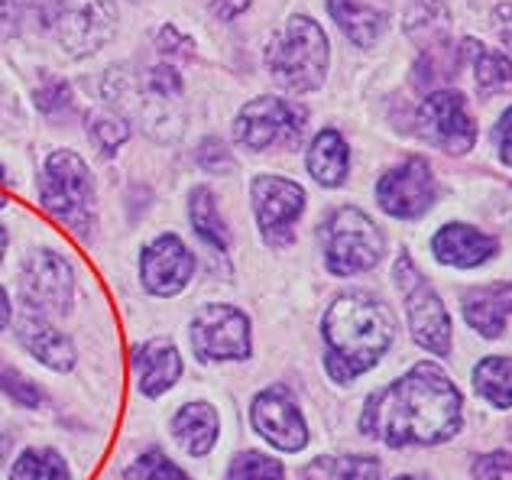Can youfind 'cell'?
<instances>
[{
	"mask_svg": "<svg viewBox=\"0 0 512 480\" xmlns=\"http://www.w3.org/2000/svg\"><path fill=\"white\" fill-rule=\"evenodd\" d=\"M461 429V393L435 364H415L406 377L373 393L360 412V432L389 448L441 445Z\"/></svg>",
	"mask_w": 512,
	"mask_h": 480,
	"instance_id": "1",
	"label": "cell"
},
{
	"mask_svg": "<svg viewBox=\"0 0 512 480\" xmlns=\"http://www.w3.org/2000/svg\"><path fill=\"white\" fill-rule=\"evenodd\" d=\"M321 335H325L328 344V377L338 383H350L380 364L396 331L393 318L380 302L360 296V292H347V296H338L328 305Z\"/></svg>",
	"mask_w": 512,
	"mask_h": 480,
	"instance_id": "2",
	"label": "cell"
},
{
	"mask_svg": "<svg viewBox=\"0 0 512 480\" xmlns=\"http://www.w3.org/2000/svg\"><path fill=\"white\" fill-rule=\"evenodd\" d=\"M328 59V36L305 13H292L266 46L269 75L282 91H292V95H312L325 85Z\"/></svg>",
	"mask_w": 512,
	"mask_h": 480,
	"instance_id": "3",
	"label": "cell"
},
{
	"mask_svg": "<svg viewBox=\"0 0 512 480\" xmlns=\"http://www.w3.org/2000/svg\"><path fill=\"white\" fill-rule=\"evenodd\" d=\"M39 202L69 231L88 234L94 221V176L85 159L72 150L49 153L39 172Z\"/></svg>",
	"mask_w": 512,
	"mask_h": 480,
	"instance_id": "4",
	"label": "cell"
},
{
	"mask_svg": "<svg viewBox=\"0 0 512 480\" xmlns=\"http://www.w3.org/2000/svg\"><path fill=\"white\" fill-rule=\"evenodd\" d=\"M321 253H325V266L334 276H357L373 270L383 260L386 240L383 231L376 228L370 215L360 208H338L325 218L318 228Z\"/></svg>",
	"mask_w": 512,
	"mask_h": 480,
	"instance_id": "5",
	"label": "cell"
},
{
	"mask_svg": "<svg viewBox=\"0 0 512 480\" xmlns=\"http://www.w3.org/2000/svg\"><path fill=\"white\" fill-rule=\"evenodd\" d=\"M308 114L279 95H260L247 101L234 117V143H240L250 153H266L273 146L295 150L305 133Z\"/></svg>",
	"mask_w": 512,
	"mask_h": 480,
	"instance_id": "6",
	"label": "cell"
},
{
	"mask_svg": "<svg viewBox=\"0 0 512 480\" xmlns=\"http://www.w3.org/2000/svg\"><path fill=\"white\" fill-rule=\"evenodd\" d=\"M188 341L201 364H227V360L253 357L250 318L227 302H208L188 322Z\"/></svg>",
	"mask_w": 512,
	"mask_h": 480,
	"instance_id": "7",
	"label": "cell"
},
{
	"mask_svg": "<svg viewBox=\"0 0 512 480\" xmlns=\"http://www.w3.org/2000/svg\"><path fill=\"white\" fill-rule=\"evenodd\" d=\"M49 26L72 59L101 52L117 30V0H52Z\"/></svg>",
	"mask_w": 512,
	"mask_h": 480,
	"instance_id": "8",
	"label": "cell"
},
{
	"mask_svg": "<svg viewBox=\"0 0 512 480\" xmlns=\"http://www.w3.org/2000/svg\"><path fill=\"white\" fill-rule=\"evenodd\" d=\"M23 309L43 318H65L75 305V270L62 253L36 247L20 266Z\"/></svg>",
	"mask_w": 512,
	"mask_h": 480,
	"instance_id": "9",
	"label": "cell"
},
{
	"mask_svg": "<svg viewBox=\"0 0 512 480\" xmlns=\"http://www.w3.org/2000/svg\"><path fill=\"white\" fill-rule=\"evenodd\" d=\"M396 286L406 296V312H409V328L415 344H422L431 354H451V318L448 309L428 279L415 270V263L409 253H399L393 266Z\"/></svg>",
	"mask_w": 512,
	"mask_h": 480,
	"instance_id": "10",
	"label": "cell"
},
{
	"mask_svg": "<svg viewBox=\"0 0 512 480\" xmlns=\"http://www.w3.org/2000/svg\"><path fill=\"white\" fill-rule=\"evenodd\" d=\"M253 215L269 247H289L295 240V221L305 211V189L282 176H256L250 182Z\"/></svg>",
	"mask_w": 512,
	"mask_h": 480,
	"instance_id": "11",
	"label": "cell"
},
{
	"mask_svg": "<svg viewBox=\"0 0 512 480\" xmlns=\"http://www.w3.org/2000/svg\"><path fill=\"white\" fill-rule=\"evenodd\" d=\"M250 425L253 432L263 438L266 445H273L276 451H302L308 445V425L299 403L289 386L273 383L253 396L250 403Z\"/></svg>",
	"mask_w": 512,
	"mask_h": 480,
	"instance_id": "12",
	"label": "cell"
},
{
	"mask_svg": "<svg viewBox=\"0 0 512 480\" xmlns=\"http://www.w3.org/2000/svg\"><path fill=\"white\" fill-rule=\"evenodd\" d=\"M419 133L438 150L461 156L474 146L477 124L467 114V101L461 91L454 88H435L425 95L419 108Z\"/></svg>",
	"mask_w": 512,
	"mask_h": 480,
	"instance_id": "13",
	"label": "cell"
},
{
	"mask_svg": "<svg viewBox=\"0 0 512 480\" xmlns=\"http://www.w3.org/2000/svg\"><path fill=\"white\" fill-rule=\"evenodd\" d=\"M195 279V253L179 234H159L140 253V283L156 299H172Z\"/></svg>",
	"mask_w": 512,
	"mask_h": 480,
	"instance_id": "14",
	"label": "cell"
},
{
	"mask_svg": "<svg viewBox=\"0 0 512 480\" xmlns=\"http://www.w3.org/2000/svg\"><path fill=\"white\" fill-rule=\"evenodd\" d=\"M376 202L399 221H412L425 215L435 202V176L422 156H412L406 163L386 169L376 182Z\"/></svg>",
	"mask_w": 512,
	"mask_h": 480,
	"instance_id": "15",
	"label": "cell"
},
{
	"mask_svg": "<svg viewBox=\"0 0 512 480\" xmlns=\"http://www.w3.org/2000/svg\"><path fill=\"white\" fill-rule=\"evenodd\" d=\"M130 367H133V383L146 399H159L169 393L182 377V354L169 338H153L140 341L130 351Z\"/></svg>",
	"mask_w": 512,
	"mask_h": 480,
	"instance_id": "16",
	"label": "cell"
},
{
	"mask_svg": "<svg viewBox=\"0 0 512 480\" xmlns=\"http://www.w3.org/2000/svg\"><path fill=\"white\" fill-rule=\"evenodd\" d=\"M17 338H20L23 348L30 351L43 367L56 370V373L75 370V360H78L75 341L65 335L59 325H52L49 318L33 315V312L23 309L20 322H17Z\"/></svg>",
	"mask_w": 512,
	"mask_h": 480,
	"instance_id": "17",
	"label": "cell"
},
{
	"mask_svg": "<svg viewBox=\"0 0 512 480\" xmlns=\"http://www.w3.org/2000/svg\"><path fill=\"white\" fill-rule=\"evenodd\" d=\"M218 435H221V419L211 403L195 399V403H185L172 416V438L179 442V448L188 458L211 455V448L218 445Z\"/></svg>",
	"mask_w": 512,
	"mask_h": 480,
	"instance_id": "18",
	"label": "cell"
},
{
	"mask_svg": "<svg viewBox=\"0 0 512 480\" xmlns=\"http://www.w3.org/2000/svg\"><path fill=\"white\" fill-rule=\"evenodd\" d=\"M431 250H435L438 263L457 266V270H470V266H480L493 257L496 240L467 228V224H444L435 234V240H431Z\"/></svg>",
	"mask_w": 512,
	"mask_h": 480,
	"instance_id": "19",
	"label": "cell"
},
{
	"mask_svg": "<svg viewBox=\"0 0 512 480\" xmlns=\"http://www.w3.org/2000/svg\"><path fill=\"white\" fill-rule=\"evenodd\" d=\"M328 10L341 33L354 46H373L389 26V7L383 0H328Z\"/></svg>",
	"mask_w": 512,
	"mask_h": 480,
	"instance_id": "20",
	"label": "cell"
},
{
	"mask_svg": "<svg viewBox=\"0 0 512 480\" xmlns=\"http://www.w3.org/2000/svg\"><path fill=\"white\" fill-rule=\"evenodd\" d=\"M509 315H512V283H493L467 292L464 318L483 338H500Z\"/></svg>",
	"mask_w": 512,
	"mask_h": 480,
	"instance_id": "21",
	"label": "cell"
},
{
	"mask_svg": "<svg viewBox=\"0 0 512 480\" xmlns=\"http://www.w3.org/2000/svg\"><path fill=\"white\" fill-rule=\"evenodd\" d=\"M305 166L312 172V179L318 185H341L347 179V166H350V150H347V140L341 137L338 130H321L318 137L308 143V153H305Z\"/></svg>",
	"mask_w": 512,
	"mask_h": 480,
	"instance_id": "22",
	"label": "cell"
},
{
	"mask_svg": "<svg viewBox=\"0 0 512 480\" xmlns=\"http://www.w3.org/2000/svg\"><path fill=\"white\" fill-rule=\"evenodd\" d=\"M188 221H192V231L205 247L227 253L231 250V231L218 211V202H214V192L205 189V185H195L188 192Z\"/></svg>",
	"mask_w": 512,
	"mask_h": 480,
	"instance_id": "23",
	"label": "cell"
},
{
	"mask_svg": "<svg viewBox=\"0 0 512 480\" xmlns=\"http://www.w3.org/2000/svg\"><path fill=\"white\" fill-rule=\"evenodd\" d=\"M461 52H464V59L474 65V82L483 98L503 95V91L512 88V62L506 56L487 49L483 43H477V39H464Z\"/></svg>",
	"mask_w": 512,
	"mask_h": 480,
	"instance_id": "24",
	"label": "cell"
},
{
	"mask_svg": "<svg viewBox=\"0 0 512 480\" xmlns=\"http://www.w3.org/2000/svg\"><path fill=\"white\" fill-rule=\"evenodd\" d=\"M302 480H380V461L370 455H321L302 471Z\"/></svg>",
	"mask_w": 512,
	"mask_h": 480,
	"instance_id": "25",
	"label": "cell"
},
{
	"mask_svg": "<svg viewBox=\"0 0 512 480\" xmlns=\"http://www.w3.org/2000/svg\"><path fill=\"white\" fill-rule=\"evenodd\" d=\"M477 393L490 399L493 406L509 409L512 406V357H487L474 370Z\"/></svg>",
	"mask_w": 512,
	"mask_h": 480,
	"instance_id": "26",
	"label": "cell"
},
{
	"mask_svg": "<svg viewBox=\"0 0 512 480\" xmlns=\"http://www.w3.org/2000/svg\"><path fill=\"white\" fill-rule=\"evenodd\" d=\"M69 477H72L69 464L52 448H26L10 468V480H69Z\"/></svg>",
	"mask_w": 512,
	"mask_h": 480,
	"instance_id": "27",
	"label": "cell"
},
{
	"mask_svg": "<svg viewBox=\"0 0 512 480\" xmlns=\"http://www.w3.org/2000/svg\"><path fill=\"white\" fill-rule=\"evenodd\" d=\"M85 130H88V140L94 143V150L101 156H114L120 146L127 143L130 137V124L127 117H120L117 111L104 108V111H91L85 117Z\"/></svg>",
	"mask_w": 512,
	"mask_h": 480,
	"instance_id": "28",
	"label": "cell"
},
{
	"mask_svg": "<svg viewBox=\"0 0 512 480\" xmlns=\"http://www.w3.org/2000/svg\"><path fill=\"white\" fill-rule=\"evenodd\" d=\"M124 480H192V477H188L166 451L153 448V451H143L137 461L127 464Z\"/></svg>",
	"mask_w": 512,
	"mask_h": 480,
	"instance_id": "29",
	"label": "cell"
},
{
	"mask_svg": "<svg viewBox=\"0 0 512 480\" xmlns=\"http://www.w3.org/2000/svg\"><path fill=\"white\" fill-rule=\"evenodd\" d=\"M227 480H286V468L263 451H240L227 468Z\"/></svg>",
	"mask_w": 512,
	"mask_h": 480,
	"instance_id": "30",
	"label": "cell"
},
{
	"mask_svg": "<svg viewBox=\"0 0 512 480\" xmlns=\"http://www.w3.org/2000/svg\"><path fill=\"white\" fill-rule=\"evenodd\" d=\"M143 95L153 104H169L172 98L182 95V75L172 62H159L153 69L143 72Z\"/></svg>",
	"mask_w": 512,
	"mask_h": 480,
	"instance_id": "31",
	"label": "cell"
},
{
	"mask_svg": "<svg viewBox=\"0 0 512 480\" xmlns=\"http://www.w3.org/2000/svg\"><path fill=\"white\" fill-rule=\"evenodd\" d=\"M0 393H4L10 403L26 406V409H39L43 406V390L36 383L23 380L17 370L10 367H0Z\"/></svg>",
	"mask_w": 512,
	"mask_h": 480,
	"instance_id": "32",
	"label": "cell"
},
{
	"mask_svg": "<svg viewBox=\"0 0 512 480\" xmlns=\"http://www.w3.org/2000/svg\"><path fill=\"white\" fill-rule=\"evenodd\" d=\"M33 101H36V108L43 114H65L72 108V85L65 82V78L52 75L33 91Z\"/></svg>",
	"mask_w": 512,
	"mask_h": 480,
	"instance_id": "33",
	"label": "cell"
},
{
	"mask_svg": "<svg viewBox=\"0 0 512 480\" xmlns=\"http://www.w3.org/2000/svg\"><path fill=\"white\" fill-rule=\"evenodd\" d=\"M195 163L205 169V172H211V176H224V172L234 169L231 146H227L224 140H218V137L201 140V146L195 150Z\"/></svg>",
	"mask_w": 512,
	"mask_h": 480,
	"instance_id": "34",
	"label": "cell"
},
{
	"mask_svg": "<svg viewBox=\"0 0 512 480\" xmlns=\"http://www.w3.org/2000/svg\"><path fill=\"white\" fill-rule=\"evenodd\" d=\"M474 480H512V455L506 451H490L474 461Z\"/></svg>",
	"mask_w": 512,
	"mask_h": 480,
	"instance_id": "35",
	"label": "cell"
},
{
	"mask_svg": "<svg viewBox=\"0 0 512 480\" xmlns=\"http://www.w3.org/2000/svg\"><path fill=\"white\" fill-rule=\"evenodd\" d=\"M156 49L163 52V56H169V59H192V56H195L192 39H188L185 33L175 30V26H163V30H159Z\"/></svg>",
	"mask_w": 512,
	"mask_h": 480,
	"instance_id": "36",
	"label": "cell"
},
{
	"mask_svg": "<svg viewBox=\"0 0 512 480\" xmlns=\"http://www.w3.org/2000/svg\"><path fill=\"white\" fill-rule=\"evenodd\" d=\"M493 140H496V150H500V159L506 166H512V108L500 117V124L493 127Z\"/></svg>",
	"mask_w": 512,
	"mask_h": 480,
	"instance_id": "37",
	"label": "cell"
},
{
	"mask_svg": "<svg viewBox=\"0 0 512 480\" xmlns=\"http://www.w3.org/2000/svg\"><path fill=\"white\" fill-rule=\"evenodd\" d=\"M26 7H30V0H0V36L17 30V23H20Z\"/></svg>",
	"mask_w": 512,
	"mask_h": 480,
	"instance_id": "38",
	"label": "cell"
},
{
	"mask_svg": "<svg viewBox=\"0 0 512 480\" xmlns=\"http://www.w3.org/2000/svg\"><path fill=\"white\" fill-rule=\"evenodd\" d=\"M250 4L253 0H208V7L218 20H237Z\"/></svg>",
	"mask_w": 512,
	"mask_h": 480,
	"instance_id": "39",
	"label": "cell"
},
{
	"mask_svg": "<svg viewBox=\"0 0 512 480\" xmlns=\"http://www.w3.org/2000/svg\"><path fill=\"white\" fill-rule=\"evenodd\" d=\"M493 26H496V33H500L503 43L512 49V4H503V7L493 10Z\"/></svg>",
	"mask_w": 512,
	"mask_h": 480,
	"instance_id": "40",
	"label": "cell"
},
{
	"mask_svg": "<svg viewBox=\"0 0 512 480\" xmlns=\"http://www.w3.org/2000/svg\"><path fill=\"white\" fill-rule=\"evenodd\" d=\"M10 315H13V309H10L7 289H4V286H0V335H4V328L10 325Z\"/></svg>",
	"mask_w": 512,
	"mask_h": 480,
	"instance_id": "41",
	"label": "cell"
},
{
	"mask_svg": "<svg viewBox=\"0 0 512 480\" xmlns=\"http://www.w3.org/2000/svg\"><path fill=\"white\" fill-rule=\"evenodd\" d=\"M7 244H10L7 228H4V224H0V263H4V257H7Z\"/></svg>",
	"mask_w": 512,
	"mask_h": 480,
	"instance_id": "42",
	"label": "cell"
},
{
	"mask_svg": "<svg viewBox=\"0 0 512 480\" xmlns=\"http://www.w3.org/2000/svg\"><path fill=\"white\" fill-rule=\"evenodd\" d=\"M10 185V176H7V169H4V163H0V189H7Z\"/></svg>",
	"mask_w": 512,
	"mask_h": 480,
	"instance_id": "43",
	"label": "cell"
},
{
	"mask_svg": "<svg viewBox=\"0 0 512 480\" xmlns=\"http://www.w3.org/2000/svg\"><path fill=\"white\" fill-rule=\"evenodd\" d=\"M396 480H422V477H409V474H406V477H396Z\"/></svg>",
	"mask_w": 512,
	"mask_h": 480,
	"instance_id": "44",
	"label": "cell"
},
{
	"mask_svg": "<svg viewBox=\"0 0 512 480\" xmlns=\"http://www.w3.org/2000/svg\"><path fill=\"white\" fill-rule=\"evenodd\" d=\"M4 205H7V198H4V195H0V208H4Z\"/></svg>",
	"mask_w": 512,
	"mask_h": 480,
	"instance_id": "45",
	"label": "cell"
}]
</instances>
